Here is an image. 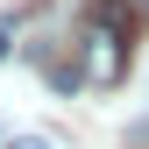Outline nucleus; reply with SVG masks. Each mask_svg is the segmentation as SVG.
Returning a JSON list of instances; mask_svg holds the SVG:
<instances>
[{
    "mask_svg": "<svg viewBox=\"0 0 149 149\" xmlns=\"http://www.w3.org/2000/svg\"><path fill=\"white\" fill-rule=\"evenodd\" d=\"M149 0H85L78 14V78L85 85H121L128 78V43H135Z\"/></svg>",
    "mask_w": 149,
    "mask_h": 149,
    "instance_id": "obj_1",
    "label": "nucleus"
},
{
    "mask_svg": "<svg viewBox=\"0 0 149 149\" xmlns=\"http://www.w3.org/2000/svg\"><path fill=\"white\" fill-rule=\"evenodd\" d=\"M7 149H57V142H43V135H22V142H7Z\"/></svg>",
    "mask_w": 149,
    "mask_h": 149,
    "instance_id": "obj_2",
    "label": "nucleus"
},
{
    "mask_svg": "<svg viewBox=\"0 0 149 149\" xmlns=\"http://www.w3.org/2000/svg\"><path fill=\"white\" fill-rule=\"evenodd\" d=\"M0 57H7V36H0Z\"/></svg>",
    "mask_w": 149,
    "mask_h": 149,
    "instance_id": "obj_3",
    "label": "nucleus"
}]
</instances>
